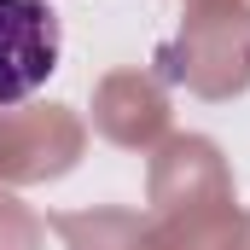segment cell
Instances as JSON below:
<instances>
[{
	"mask_svg": "<svg viewBox=\"0 0 250 250\" xmlns=\"http://www.w3.org/2000/svg\"><path fill=\"white\" fill-rule=\"evenodd\" d=\"M59 70V12L47 0H0V105H23Z\"/></svg>",
	"mask_w": 250,
	"mask_h": 250,
	"instance_id": "obj_1",
	"label": "cell"
}]
</instances>
